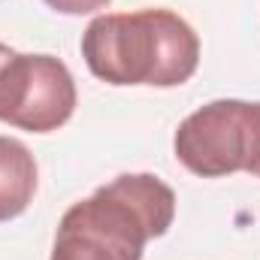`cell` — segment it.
<instances>
[{
    "instance_id": "obj_1",
    "label": "cell",
    "mask_w": 260,
    "mask_h": 260,
    "mask_svg": "<svg viewBox=\"0 0 260 260\" xmlns=\"http://www.w3.org/2000/svg\"><path fill=\"white\" fill-rule=\"evenodd\" d=\"M176 218V194L151 173H124L76 206L58 224L52 260H142L145 242Z\"/></svg>"
},
{
    "instance_id": "obj_2",
    "label": "cell",
    "mask_w": 260,
    "mask_h": 260,
    "mask_svg": "<svg viewBox=\"0 0 260 260\" xmlns=\"http://www.w3.org/2000/svg\"><path fill=\"white\" fill-rule=\"evenodd\" d=\"M82 58L106 85H185L200 67V37L170 9L106 12L82 34Z\"/></svg>"
},
{
    "instance_id": "obj_3",
    "label": "cell",
    "mask_w": 260,
    "mask_h": 260,
    "mask_svg": "<svg viewBox=\"0 0 260 260\" xmlns=\"http://www.w3.org/2000/svg\"><path fill=\"white\" fill-rule=\"evenodd\" d=\"M179 164L200 179L257 173L260 167V103L212 100L191 112L173 139Z\"/></svg>"
},
{
    "instance_id": "obj_4",
    "label": "cell",
    "mask_w": 260,
    "mask_h": 260,
    "mask_svg": "<svg viewBox=\"0 0 260 260\" xmlns=\"http://www.w3.org/2000/svg\"><path fill=\"white\" fill-rule=\"evenodd\" d=\"M76 112V82L52 55H12L0 73V121L27 133H52Z\"/></svg>"
},
{
    "instance_id": "obj_5",
    "label": "cell",
    "mask_w": 260,
    "mask_h": 260,
    "mask_svg": "<svg viewBox=\"0 0 260 260\" xmlns=\"http://www.w3.org/2000/svg\"><path fill=\"white\" fill-rule=\"evenodd\" d=\"M37 194V160L18 139L0 136V221L18 218Z\"/></svg>"
},
{
    "instance_id": "obj_6",
    "label": "cell",
    "mask_w": 260,
    "mask_h": 260,
    "mask_svg": "<svg viewBox=\"0 0 260 260\" xmlns=\"http://www.w3.org/2000/svg\"><path fill=\"white\" fill-rule=\"evenodd\" d=\"M43 3L52 6L55 12H64V15H88V12L106 9L112 0H43Z\"/></svg>"
},
{
    "instance_id": "obj_7",
    "label": "cell",
    "mask_w": 260,
    "mask_h": 260,
    "mask_svg": "<svg viewBox=\"0 0 260 260\" xmlns=\"http://www.w3.org/2000/svg\"><path fill=\"white\" fill-rule=\"evenodd\" d=\"M12 55H15V52H12L9 46H3V43H0V73H3V67H6V61H9Z\"/></svg>"
},
{
    "instance_id": "obj_8",
    "label": "cell",
    "mask_w": 260,
    "mask_h": 260,
    "mask_svg": "<svg viewBox=\"0 0 260 260\" xmlns=\"http://www.w3.org/2000/svg\"><path fill=\"white\" fill-rule=\"evenodd\" d=\"M254 176H257V179H260V167H257V173H254Z\"/></svg>"
}]
</instances>
